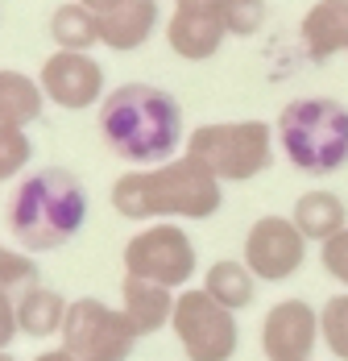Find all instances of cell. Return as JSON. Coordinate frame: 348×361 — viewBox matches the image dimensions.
Listing matches in <instances>:
<instances>
[{
	"label": "cell",
	"mask_w": 348,
	"mask_h": 361,
	"mask_svg": "<svg viewBox=\"0 0 348 361\" xmlns=\"http://www.w3.org/2000/svg\"><path fill=\"white\" fill-rule=\"evenodd\" d=\"M58 336H63V349H70L79 361H129L133 345L141 341L133 324L125 320V312L108 307L96 295L70 299Z\"/></svg>",
	"instance_id": "8"
},
{
	"label": "cell",
	"mask_w": 348,
	"mask_h": 361,
	"mask_svg": "<svg viewBox=\"0 0 348 361\" xmlns=\"http://www.w3.org/2000/svg\"><path fill=\"white\" fill-rule=\"evenodd\" d=\"M170 332L187 361H232L237 349H241L237 312L220 307L204 287L178 290Z\"/></svg>",
	"instance_id": "6"
},
{
	"label": "cell",
	"mask_w": 348,
	"mask_h": 361,
	"mask_svg": "<svg viewBox=\"0 0 348 361\" xmlns=\"http://www.w3.org/2000/svg\"><path fill=\"white\" fill-rule=\"evenodd\" d=\"M37 83L46 92V104H58L67 112H83L108 96L104 67L92 54H79V50H54L37 67Z\"/></svg>",
	"instance_id": "10"
},
{
	"label": "cell",
	"mask_w": 348,
	"mask_h": 361,
	"mask_svg": "<svg viewBox=\"0 0 348 361\" xmlns=\"http://www.w3.org/2000/svg\"><path fill=\"white\" fill-rule=\"evenodd\" d=\"M120 262H125V274L149 279V283L170 287V290L187 287L195 279V270H199L195 241L182 233L178 220H154L141 233H133Z\"/></svg>",
	"instance_id": "7"
},
{
	"label": "cell",
	"mask_w": 348,
	"mask_h": 361,
	"mask_svg": "<svg viewBox=\"0 0 348 361\" xmlns=\"http://www.w3.org/2000/svg\"><path fill=\"white\" fill-rule=\"evenodd\" d=\"M34 361H79V357H75L70 349H63V345H58V349H46V353H37Z\"/></svg>",
	"instance_id": "28"
},
{
	"label": "cell",
	"mask_w": 348,
	"mask_h": 361,
	"mask_svg": "<svg viewBox=\"0 0 348 361\" xmlns=\"http://www.w3.org/2000/svg\"><path fill=\"white\" fill-rule=\"evenodd\" d=\"M204 290H208L220 307L244 312V307H253V299H257V279H253V270H249L244 262L220 257V262H211L208 274H204Z\"/></svg>",
	"instance_id": "19"
},
{
	"label": "cell",
	"mask_w": 348,
	"mask_h": 361,
	"mask_svg": "<svg viewBox=\"0 0 348 361\" xmlns=\"http://www.w3.org/2000/svg\"><path fill=\"white\" fill-rule=\"evenodd\" d=\"M182 154L220 183H249L274 166V129L266 121H211L187 133Z\"/></svg>",
	"instance_id": "5"
},
{
	"label": "cell",
	"mask_w": 348,
	"mask_h": 361,
	"mask_svg": "<svg viewBox=\"0 0 348 361\" xmlns=\"http://www.w3.org/2000/svg\"><path fill=\"white\" fill-rule=\"evenodd\" d=\"M30 162H34V142H30V133L17 129V125H0V183L17 179Z\"/></svg>",
	"instance_id": "24"
},
{
	"label": "cell",
	"mask_w": 348,
	"mask_h": 361,
	"mask_svg": "<svg viewBox=\"0 0 348 361\" xmlns=\"http://www.w3.org/2000/svg\"><path fill=\"white\" fill-rule=\"evenodd\" d=\"M112 208L116 216L133 224H154V220H208L224 204V183L199 166L191 154H178L162 166H141L125 171L112 183Z\"/></svg>",
	"instance_id": "2"
},
{
	"label": "cell",
	"mask_w": 348,
	"mask_h": 361,
	"mask_svg": "<svg viewBox=\"0 0 348 361\" xmlns=\"http://www.w3.org/2000/svg\"><path fill=\"white\" fill-rule=\"evenodd\" d=\"M79 4H83V8H92L96 17H104V13H112V8H116L120 0H79Z\"/></svg>",
	"instance_id": "29"
},
{
	"label": "cell",
	"mask_w": 348,
	"mask_h": 361,
	"mask_svg": "<svg viewBox=\"0 0 348 361\" xmlns=\"http://www.w3.org/2000/svg\"><path fill=\"white\" fill-rule=\"evenodd\" d=\"M303 54L311 63H328L336 54H348V0H315L299 25Z\"/></svg>",
	"instance_id": "12"
},
{
	"label": "cell",
	"mask_w": 348,
	"mask_h": 361,
	"mask_svg": "<svg viewBox=\"0 0 348 361\" xmlns=\"http://www.w3.org/2000/svg\"><path fill=\"white\" fill-rule=\"evenodd\" d=\"M241 262L253 270L257 283H286L307 262V237L299 233V224L290 216L270 212V216L253 220V228L244 233Z\"/></svg>",
	"instance_id": "9"
},
{
	"label": "cell",
	"mask_w": 348,
	"mask_h": 361,
	"mask_svg": "<svg viewBox=\"0 0 348 361\" xmlns=\"http://www.w3.org/2000/svg\"><path fill=\"white\" fill-rule=\"evenodd\" d=\"M266 17H270V4L266 0H224L220 4V21H224V34L228 37L261 34Z\"/></svg>",
	"instance_id": "23"
},
{
	"label": "cell",
	"mask_w": 348,
	"mask_h": 361,
	"mask_svg": "<svg viewBox=\"0 0 348 361\" xmlns=\"http://www.w3.org/2000/svg\"><path fill=\"white\" fill-rule=\"evenodd\" d=\"M162 25V8L158 0H120L112 13L100 17V42L116 54L141 50Z\"/></svg>",
	"instance_id": "14"
},
{
	"label": "cell",
	"mask_w": 348,
	"mask_h": 361,
	"mask_svg": "<svg viewBox=\"0 0 348 361\" xmlns=\"http://www.w3.org/2000/svg\"><path fill=\"white\" fill-rule=\"evenodd\" d=\"M50 37L58 50L92 54V46H100V17L92 8H83L79 0H67L50 13Z\"/></svg>",
	"instance_id": "20"
},
{
	"label": "cell",
	"mask_w": 348,
	"mask_h": 361,
	"mask_svg": "<svg viewBox=\"0 0 348 361\" xmlns=\"http://www.w3.org/2000/svg\"><path fill=\"white\" fill-rule=\"evenodd\" d=\"M166 46L170 54L187 59V63H204L216 59L220 46H224V21L220 13H191V8H174V17L166 21Z\"/></svg>",
	"instance_id": "13"
},
{
	"label": "cell",
	"mask_w": 348,
	"mask_h": 361,
	"mask_svg": "<svg viewBox=\"0 0 348 361\" xmlns=\"http://www.w3.org/2000/svg\"><path fill=\"white\" fill-rule=\"evenodd\" d=\"M274 137L299 175L323 179L348 166V109L332 96L290 100L274 121Z\"/></svg>",
	"instance_id": "4"
},
{
	"label": "cell",
	"mask_w": 348,
	"mask_h": 361,
	"mask_svg": "<svg viewBox=\"0 0 348 361\" xmlns=\"http://www.w3.org/2000/svg\"><path fill=\"white\" fill-rule=\"evenodd\" d=\"M17 336H21V328H17V303H13V295L0 290V353H4Z\"/></svg>",
	"instance_id": "26"
},
{
	"label": "cell",
	"mask_w": 348,
	"mask_h": 361,
	"mask_svg": "<svg viewBox=\"0 0 348 361\" xmlns=\"http://www.w3.org/2000/svg\"><path fill=\"white\" fill-rule=\"evenodd\" d=\"M224 0H174V8H191V13H220Z\"/></svg>",
	"instance_id": "27"
},
{
	"label": "cell",
	"mask_w": 348,
	"mask_h": 361,
	"mask_svg": "<svg viewBox=\"0 0 348 361\" xmlns=\"http://www.w3.org/2000/svg\"><path fill=\"white\" fill-rule=\"evenodd\" d=\"M96 129L104 145L129 166H162L182 154L187 129H182V109L166 87L158 83H120L112 87L100 112H96Z\"/></svg>",
	"instance_id": "1"
},
{
	"label": "cell",
	"mask_w": 348,
	"mask_h": 361,
	"mask_svg": "<svg viewBox=\"0 0 348 361\" xmlns=\"http://www.w3.org/2000/svg\"><path fill=\"white\" fill-rule=\"evenodd\" d=\"M0 361H17V357H13V353H8V349H4V353H0Z\"/></svg>",
	"instance_id": "30"
},
{
	"label": "cell",
	"mask_w": 348,
	"mask_h": 361,
	"mask_svg": "<svg viewBox=\"0 0 348 361\" xmlns=\"http://www.w3.org/2000/svg\"><path fill=\"white\" fill-rule=\"evenodd\" d=\"M46 109V92L34 75L0 67V125H17L30 129Z\"/></svg>",
	"instance_id": "18"
},
{
	"label": "cell",
	"mask_w": 348,
	"mask_h": 361,
	"mask_svg": "<svg viewBox=\"0 0 348 361\" xmlns=\"http://www.w3.org/2000/svg\"><path fill=\"white\" fill-rule=\"evenodd\" d=\"M319 341L336 361H348V290L332 295L319 307Z\"/></svg>",
	"instance_id": "21"
},
{
	"label": "cell",
	"mask_w": 348,
	"mask_h": 361,
	"mask_svg": "<svg viewBox=\"0 0 348 361\" xmlns=\"http://www.w3.org/2000/svg\"><path fill=\"white\" fill-rule=\"evenodd\" d=\"M13 303H17V328H21V336H34V341L58 336L63 332V320H67V307H70L67 295L46 287V283L21 290Z\"/></svg>",
	"instance_id": "16"
},
{
	"label": "cell",
	"mask_w": 348,
	"mask_h": 361,
	"mask_svg": "<svg viewBox=\"0 0 348 361\" xmlns=\"http://www.w3.org/2000/svg\"><path fill=\"white\" fill-rule=\"evenodd\" d=\"M319 266L328 270V279H336L348 290V228H340L336 237H328L319 245Z\"/></svg>",
	"instance_id": "25"
},
{
	"label": "cell",
	"mask_w": 348,
	"mask_h": 361,
	"mask_svg": "<svg viewBox=\"0 0 348 361\" xmlns=\"http://www.w3.org/2000/svg\"><path fill=\"white\" fill-rule=\"evenodd\" d=\"M42 283V270H37L34 253L25 250H8V245H0V290L4 295H21V290H30Z\"/></svg>",
	"instance_id": "22"
},
{
	"label": "cell",
	"mask_w": 348,
	"mask_h": 361,
	"mask_svg": "<svg viewBox=\"0 0 348 361\" xmlns=\"http://www.w3.org/2000/svg\"><path fill=\"white\" fill-rule=\"evenodd\" d=\"M290 220L299 224V233H303L307 241H319V245H323L328 237H336L340 228H348V208L336 191L315 187V191H303V195L294 200Z\"/></svg>",
	"instance_id": "17"
},
{
	"label": "cell",
	"mask_w": 348,
	"mask_h": 361,
	"mask_svg": "<svg viewBox=\"0 0 348 361\" xmlns=\"http://www.w3.org/2000/svg\"><path fill=\"white\" fill-rule=\"evenodd\" d=\"M87 224V187L63 166H42L17 183L8 204V233L25 253H54Z\"/></svg>",
	"instance_id": "3"
},
{
	"label": "cell",
	"mask_w": 348,
	"mask_h": 361,
	"mask_svg": "<svg viewBox=\"0 0 348 361\" xmlns=\"http://www.w3.org/2000/svg\"><path fill=\"white\" fill-rule=\"evenodd\" d=\"M174 299L178 295L170 287H158L149 279L125 274V283H120V312H125V320L133 324L137 336H154V332H162V328L170 324Z\"/></svg>",
	"instance_id": "15"
},
{
	"label": "cell",
	"mask_w": 348,
	"mask_h": 361,
	"mask_svg": "<svg viewBox=\"0 0 348 361\" xmlns=\"http://www.w3.org/2000/svg\"><path fill=\"white\" fill-rule=\"evenodd\" d=\"M319 345V307L307 299H278L261 320L266 361H311Z\"/></svg>",
	"instance_id": "11"
}]
</instances>
